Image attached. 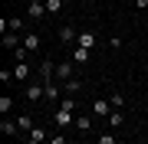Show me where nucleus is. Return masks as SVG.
<instances>
[{
	"label": "nucleus",
	"mask_w": 148,
	"mask_h": 144,
	"mask_svg": "<svg viewBox=\"0 0 148 144\" xmlns=\"http://www.w3.org/2000/svg\"><path fill=\"white\" fill-rule=\"evenodd\" d=\"M27 98L30 101H43L46 98V85H43V82H30L27 85Z\"/></svg>",
	"instance_id": "f257e3e1"
},
{
	"label": "nucleus",
	"mask_w": 148,
	"mask_h": 144,
	"mask_svg": "<svg viewBox=\"0 0 148 144\" xmlns=\"http://www.w3.org/2000/svg\"><path fill=\"white\" fill-rule=\"evenodd\" d=\"M92 115H95V118L112 115V101H109V98H95V101H92Z\"/></svg>",
	"instance_id": "f03ea898"
},
{
	"label": "nucleus",
	"mask_w": 148,
	"mask_h": 144,
	"mask_svg": "<svg viewBox=\"0 0 148 144\" xmlns=\"http://www.w3.org/2000/svg\"><path fill=\"white\" fill-rule=\"evenodd\" d=\"M46 16V3H36V0H30V20H43Z\"/></svg>",
	"instance_id": "7ed1b4c3"
},
{
	"label": "nucleus",
	"mask_w": 148,
	"mask_h": 144,
	"mask_svg": "<svg viewBox=\"0 0 148 144\" xmlns=\"http://www.w3.org/2000/svg\"><path fill=\"white\" fill-rule=\"evenodd\" d=\"M73 62L76 66H86V62H89V49H86V46H76L73 49Z\"/></svg>",
	"instance_id": "20e7f679"
},
{
	"label": "nucleus",
	"mask_w": 148,
	"mask_h": 144,
	"mask_svg": "<svg viewBox=\"0 0 148 144\" xmlns=\"http://www.w3.org/2000/svg\"><path fill=\"white\" fill-rule=\"evenodd\" d=\"M56 79H63V82L73 79V62H59L56 66Z\"/></svg>",
	"instance_id": "39448f33"
},
{
	"label": "nucleus",
	"mask_w": 148,
	"mask_h": 144,
	"mask_svg": "<svg viewBox=\"0 0 148 144\" xmlns=\"http://www.w3.org/2000/svg\"><path fill=\"white\" fill-rule=\"evenodd\" d=\"M56 124H59V128H66V124H76L73 112H66V108H59V112H56Z\"/></svg>",
	"instance_id": "423d86ee"
},
{
	"label": "nucleus",
	"mask_w": 148,
	"mask_h": 144,
	"mask_svg": "<svg viewBox=\"0 0 148 144\" xmlns=\"http://www.w3.org/2000/svg\"><path fill=\"white\" fill-rule=\"evenodd\" d=\"M76 46H86V49H92V46H95V33H92V30L79 33V39H76Z\"/></svg>",
	"instance_id": "0eeeda50"
},
{
	"label": "nucleus",
	"mask_w": 148,
	"mask_h": 144,
	"mask_svg": "<svg viewBox=\"0 0 148 144\" xmlns=\"http://www.w3.org/2000/svg\"><path fill=\"white\" fill-rule=\"evenodd\" d=\"M30 72H33V69H30L27 62H16V69H13V79H20V82H27V79H30Z\"/></svg>",
	"instance_id": "6e6552de"
},
{
	"label": "nucleus",
	"mask_w": 148,
	"mask_h": 144,
	"mask_svg": "<svg viewBox=\"0 0 148 144\" xmlns=\"http://www.w3.org/2000/svg\"><path fill=\"white\" fill-rule=\"evenodd\" d=\"M23 46L36 53V49H40V36H36V33H27V36H23Z\"/></svg>",
	"instance_id": "1a4fd4ad"
},
{
	"label": "nucleus",
	"mask_w": 148,
	"mask_h": 144,
	"mask_svg": "<svg viewBox=\"0 0 148 144\" xmlns=\"http://www.w3.org/2000/svg\"><path fill=\"white\" fill-rule=\"evenodd\" d=\"M59 39H63V43H76L79 36H76V30H73V26H63V30H59Z\"/></svg>",
	"instance_id": "9d476101"
},
{
	"label": "nucleus",
	"mask_w": 148,
	"mask_h": 144,
	"mask_svg": "<svg viewBox=\"0 0 148 144\" xmlns=\"http://www.w3.org/2000/svg\"><path fill=\"white\" fill-rule=\"evenodd\" d=\"M0 131H3V134H16V131H20V124H16V121H7V118H3Z\"/></svg>",
	"instance_id": "9b49d317"
},
{
	"label": "nucleus",
	"mask_w": 148,
	"mask_h": 144,
	"mask_svg": "<svg viewBox=\"0 0 148 144\" xmlns=\"http://www.w3.org/2000/svg\"><path fill=\"white\" fill-rule=\"evenodd\" d=\"M73 128H79V131H89V128H92V118H86V115H82V118H76V124H73Z\"/></svg>",
	"instance_id": "f8f14e48"
},
{
	"label": "nucleus",
	"mask_w": 148,
	"mask_h": 144,
	"mask_svg": "<svg viewBox=\"0 0 148 144\" xmlns=\"http://www.w3.org/2000/svg\"><path fill=\"white\" fill-rule=\"evenodd\" d=\"M3 46H7V49H16V46H20V39H16L13 33H3Z\"/></svg>",
	"instance_id": "ddd939ff"
},
{
	"label": "nucleus",
	"mask_w": 148,
	"mask_h": 144,
	"mask_svg": "<svg viewBox=\"0 0 148 144\" xmlns=\"http://www.w3.org/2000/svg\"><path fill=\"white\" fill-rule=\"evenodd\" d=\"M79 89H82V82H79V79H69V82H66V92H69V95H76Z\"/></svg>",
	"instance_id": "4468645a"
},
{
	"label": "nucleus",
	"mask_w": 148,
	"mask_h": 144,
	"mask_svg": "<svg viewBox=\"0 0 148 144\" xmlns=\"http://www.w3.org/2000/svg\"><path fill=\"white\" fill-rule=\"evenodd\" d=\"M27 53H30L27 46H16V49H13V56H16V62H27Z\"/></svg>",
	"instance_id": "2eb2a0df"
},
{
	"label": "nucleus",
	"mask_w": 148,
	"mask_h": 144,
	"mask_svg": "<svg viewBox=\"0 0 148 144\" xmlns=\"http://www.w3.org/2000/svg\"><path fill=\"white\" fill-rule=\"evenodd\" d=\"M16 124H20V131H33V124H30V118H27V115L16 118Z\"/></svg>",
	"instance_id": "dca6fc26"
},
{
	"label": "nucleus",
	"mask_w": 148,
	"mask_h": 144,
	"mask_svg": "<svg viewBox=\"0 0 148 144\" xmlns=\"http://www.w3.org/2000/svg\"><path fill=\"white\" fill-rule=\"evenodd\" d=\"M59 7H63V0H46V13H59Z\"/></svg>",
	"instance_id": "f3484780"
},
{
	"label": "nucleus",
	"mask_w": 148,
	"mask_h": 144,
	"mask_svg": "<svg viewBox=\"0 0 148 144\" xmlns=\"http://www.w3.org/2000/svg\"><path fill=\"white\" fill-rule=\"evenodd\" d=\"M109 124H112V128H115V124H125V115H122V112H112V118H109Z\"/></svg>",
	"instance_id": "a211bd4d"
},
{
	"label": "nucleus",
	"mask_w": 148,
	"mask_h": 144,
	"mask_svg": "<svg viewBox=\"0 0 148 144\" xmlns=\"http://www.w3.org/2000/svg\"><path fill=\"white\" fill-rule=\"evenodd\" d=\"M46 98H59V89H56V82H46Z\"/></svg>",
	"instance_id": "6ab92c4d"
},
{
	"label": "nucleus",
	"mask_w": 148,
	"mask_h": 144,
	"mask_svg": "<svg viewBox=\"0 0 148 144\" xmlns=\"http://www.w3.org/2000/svg\"><path fill=\"white\" fill-rule=\"evenodd\" d=\"M59 108H66V112H76V98H63V101H59Z\"/></svg>",
	"instance_id": "aec40b11"
},
{
	"label": "nucleus",
	"mask_w": 148,
	"mask_h": 144,
	"mask_svg": "<svg viewBox=\"0 0 148 144\" xmlns=\"http://www.w3.org/2000/svg\"><path fill=\"white\" fill-rule=\"evenodd\" d=\"M10 108H13V98H0V112L7 115V112H10Z\"/></svg>",
	"instance_id": "412c9836"
},
{
	"label": "nucleus",
	"mask_w": 148,
	"mask_h": 144,
	"mask_svg": "<svg viewBox=\"0 0 148 144\" xmlns=\"http://www.w3.org/2000/svg\"><path fill=\"white\" fill-rule=\"evenodd\" d=\"M30 138H36V141H46V131H43V128H33V131H30Z\"/></svg>",
	"instance_id": "4be33fe9"
},
{
	"label": "nucleus",
	"mask_w": 148,
	"mask_h": 144,
	"mask_svg": "<svg viewBox=\"0 0 148 144\" xmlns=\"http://www.w3.org/2000/svg\"><path fill=\"white\" fill-rule=\"evenodd\" d=\"M49 144H66V138H63V134H53V138H49Z\"/></svg>",
	"instance_id": "5701e85b"
},
{
	"label": "nucleus",
	"mask_w": 148,
	"mask_h": 144,
	"mask_svg": "<svg viewBox=\"0 0 148 144\" xmlns=\"http://www.w3.org/2000/svg\"><path fill=\"white\" fill-rule=\"evenodd\" d=\"M95 144H115V138H112V134H106V138H99Z\"/></svg>",
	"instance_id": "b1692460"
},
{
	"label": "nucleus",
	"mask_w": 148,
	"mask_h": 144,
	"mask_svg": "<svg viewBox=\"0 0 148 144\" xmlns=\"http://www.w3.org/2000/svg\"><path fill=\"white\" fill-rule=\"evenodd\" d=\"M27 144H43V141H36V138H30V141H27Z\"/></svg>",
	"instance_id": "393cba45"
}]
</instances>
